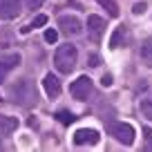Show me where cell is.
Here are the masks:
<instances>
[{"label":"cell","instance_id":"obj_15","mask_svg":"<svg viewBox=\"0 0 152 152\" xmlns=\"http://www.w3.org/2000/svg\"><path fill=\"white\" fill-rule=\"evenodd\" d=\"M141 114H143V116H145V119L152 123V99L141 101Z\"/></svg>","mask_w":152,"mask_h":152},{"label":"cell","instance_id":"obj_4","mask_svg":"<svg viewBox=\"0 0 152 152\" xmlns=\"http://www.w3.org/2000/svg\"><path fill=\"white\" fill-rule=\"evenodd\" d=\"M101 139V134L92 128H81L74 132V143L76 145H96Z\"/></svg>","mask_w":152,"mask_h":152},{"label":"cell","instance_id":"obj_7","mask_svg":"<svg viewBox=\"0 0 152 152\" xmlns=\"http://www.w3.org/2000/svg\"><path fill=\"white\" fill-rule=\"evenodd\" d=\"M87 29H90V36L94 43H99L101 36H103V29H105V20L101 16H90L87 18Z\"/></svg>","mask_w":152,"mask_h":152},{"label":"cell","instance_id":"obj_23","mask_svg":"<svg viewBox=\"0 0 152 152\" xmlns=\"http://www.w3.org/2000/svg\"><path fill=\"white\" fill-rule=\"evenodd\" d=\"M7 72H9V69H7V67L2 65V63H0V83L5 81V74H7Z\"/></svg>","mask_w":152,"mask_h":152},{"label":"cell","instance_id":"obj_9","mask_svg":"<svg viewBox=\"0 0 152 152\" xmlns=\"http://www.w3.org/2000/svg\"><path fill=\"white\" fill-rule=\"evenodd\" d=\"M18 128V121L11 116H0V134H9Z\"/></svg>","mask_w":152,"mask_h":152},{"label":"cell","instance_id":"obj_17","mask_svg":"<svg viewBox=\"0 0 152 152\" xmlns=\"http://www.w3.org/2000/svg\"><path fill=\"white\" fill-rule=\"evenodd\" d=\"M132 11H134V16H141V14H145V11H148V2H137V5L132 7Z\"/></svg>","mask_w":152,"mask_h":152},{"label":"cell","instance_id":"obj_18","mask_svg":"<svg viewBox=\"0 0 152 152\" xmlns=\"http://www.w3.org/2000/svg\"><path fill=\"white\" fill-rule=\"evenodd\" d=\"M45 40H47V43H56L58 40V31L56 29H47V31H45Z\"/></svg>","mask_w":152,"mask_h":152},{"label":"cell","instance_id":"obj_10","mask_svg":"<svg viewBox=\"0 0 152 152\" xmlns=\"http://www.w3.org/2000/svg\"><path fill=\"white\" fill-rule=\"evenodd\" d=\"M141 58L148 67H152V38H145L141 45Z\"/></svg>","mask_w":152,"mask_h":152},{"label":"cell","instance_id":"obj_21","mask_svg":"<svg viewBox=\"0 0 152 152\" xmlns=\"http://www.w3.org/2000/svg\"><path fill=\"white\" fill-rule=\"evenodd\" d=\"M143 137H145V143H150V148H152V130L148 125L143 128Z\"/></svg>","mask_w":152,"mask_h":152},{"label":"cell","instance_id":"obj_16","mask_svg":"<svg viewBox=\"0 0 152 152\" xmlns=\"http://www.w3.org/2000/svg\"><path fill=\"white\" fill-rule=\"evenodd\" d=\"M56 119H58V121H61V123H63V125H69V123H72V121H74V119H76V116H74V114H69V112H58V114H56Z\"/></svg>","mask_w":152,"mask_h":152},{"label":"cell","instance_id":"obj_6","mask_svg":"<svg viewBox=\"0 0 152 152\" xmlns=\"http://www.w3.org/2000/svg\"><path fill=\"white\" fill-rule=\"evenodd\" d=\"M20 14V0H0V18L11 20Z\"/></svg>","mask_w":152,"mask_h":152},{"label":"cell","instance_id":"obj_2","mask_svg":"<svg viewBox=\"0 0 152 152\" xmlns=\"http://www.w3.org/2000/svg\"><path fill=\"white\" fill-rule=\"evenodd\" d=\"M107 130H110V134H112L119 143H123V145H132V143H134V134H137V130H134L130 123L114 121V123L107 125Z\"/></svg>","mask_w":152,"mask_h":152},{"label":"cell","instance_id":"obj_19","mask_svg":"<svg viewBox=\"0 0 152 152\" xmlns=\"http://www.w3.org/2000/svg\"><path fill=\"white\" fill-rule=\"evenodd\" d=\"M25 7H27V9H40V7H43V0H25Z\"/></svg>","mask_w":152,"mask_h":152},{"label":"cell","instance_id":"obj_5","mask_svg":"<svg viewBox=\"0 0 152 152\" xmlns=\"http://www.w3.org/2000/svg\"><path fill=\"white\" fill-rule=\"evenodd\" d=\"M58 27H61V31L67 34V36H78V34L83 31L81 20L76 18V16H61V18H58Z\"/></svg>","mask_w":152,"mask_h":152},{"label":"cell","instance_id":"obj_3","mask_svg":"<svg viewBox=\"0 0 152 152\" xmlns=\"http://www.w3.org/2000/svg\"><path fill=\"white\" fill-rule=\"evenodd\" d=\"M69 92H72V96H74L76 101H85L87 96H90V92H92V81H90V76H78V78L72 83Z\"/></svg>","mask_w":152,"mask_h":152},{"label":"cell","instance_id":"obj_24","mask_svg":"<svg viewBox=\"0 0 152 152\" xmlns=\"http://www.w3.org/2000/svg\"><path fill=\"white\" fill-rule=\"evenodd\" d=\"M0 150H2V141H0Z\"/></svg>","mask_w":152,"mask_h":152},{"label":"cell","instance_id":"obj_8","mask_svg":"<svg viewBox=\"0 0 152 152\" xmlns=\"http://www.w3.org/2000/svg\"><path fill=\"white\" fill-rule=\"evenodd\" d=\"M43 87H45V92H47L49 99H56V96L61 94V83H58V78H56L54 74H47V76H45Z\"/></svg>","mask_w":152,"mask_h":152},{"label":"cell","instance_id":"obj_13","mask_svg":"<svg viewBox=\"0 0 152 152\" xmlns=\"http://www.w3.org/2000/svg\"><path fill=\"white\" fill-rule=\"evenodd\" d=\"M123 36H125V27H116V29H114V34H112V38H110V47H112V49L121 47Z\"/></svg>","mask_w":152,"mask_h":152},{"label":"cell","instance_id":"obj_20","mask_svg":"<svg viewBox=\"0 0 152 152\" xmlns=\"http://www.w3.org/2000/svg\"><path fill=\"white\" fill-rule=\"evenodd\" d=\"M87 65H90V67H96V65H101V58L96 56V54H90V58H87Z\"/></svg>","mask_w":152,"mask_h":152},{"label":"cell","instance_id":"obj_1","mask_svg":"<svg viewBox=\"0 0 152 152\" xmlns=\"http://www.w3.org/2000/svg\"><path fill=\"white\" fill-rule=\"evenodd\" d=\"M76 58H78V49H76L74 45H69V43L58 45L56 54H54V63H56L61 74H72V72H74Z\"/></svg>","mask_w":152,"mask_h":152},{"label":"cell","instance_id":"obj_12","mask_svg":"<svg viewBox=\"0 0 152 152\" xmlns=\"http://www.w3.org/2000/svg\"><path fill=\"white\" fill-rule=\"evenodd\" d=\"M45 25H47V16H45V14H38L36 18H34L31 23L27 25V27H23L20 31H23V34H27V31H31V29H36V27H45Z\"/></svg>","mask_w":152,"mask_h":152},{"label":"cell","instance_id":"obj_14","mask_svg":"<svg viewBox=\"0 0 152 152\" xmlns=\"http://www.w3.org/2000/svg\"><path fill=\"white\" fill-rule=\"evenodd\" d=\"M0 63H2L7 69H14V67L20 63V56H18V54H11V56H2V58H0Z\"/></svg>","mask_w":152,"mask_h":152},{"label":"cell","instance_id":"obj_11","mask_svg":"<svg viewBox=\"0 0 152 152\" xmlns=\"http://www.w3.org/2000/svg\"><path fill=\"white\" fill-rule=\"evenodd\" d=\"M96 2H99L101 7H105V11H107L110 16H112V18H119V5H116V0H96Z\"/></svg>","mask_w":152,"mask_h":152},{"label":"cell","instance_id":"obj_22","mask_svg":"<svg viewBox=\"0 0 152 152\" xmlns=\"http://www.w3.org/2000/svg\"><path fill=\"white\" fill-rule=\"evenodd\" d=\"M101 83H103L105 87H110V85H112V76H110V74H105V76H103V81H101Z\"/></svg>","mask_w":152,"mask_h":152}]
</instances>
